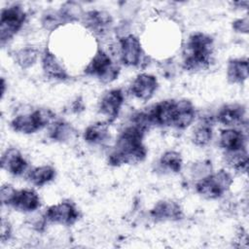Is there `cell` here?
<instances>
[{"label": "cell", "instance_id": "3", "mask_svg": "<svg viewBox=\"0 0 249 249\" xmlns=\"http://www.w3.org/2000/svg\"><path fill=\"white\" fill-rule=\"evenodd\" d=\"M232 182L231 175L228 171L221 169L200 178L196 183V191L204 198L216 199L230 189Z\"/></svg>", "mask_w": 249, "mask_h": 249}, {"label": "cell", "instance_id": "28", "mask_svg": "<svg viewBox=\"0 0 249 249\" xmlns=\"http://www.w3.org/2000/svg\"><path fill=\"white\" fill-rule=\"evenodd\" d=\"M160 164L161 167L174 172L178 173L182 169L183 160L181 155L176 151H167L160 157Z\"/></svg>", "mask_w": 249, "mask_h": 249}, {"label": "cell", "instance_id": "5", "mask_svg": "<svg viewBox=\"0 0 249 249\" xmlns=\"http://www.w3.org/2000/svg\"><path fill=\"white\" fill-rule=\"evenodd\" d=\"M85 73L89 76H94L104 84L115 81L120 73V67L114 63L107 53L98 49L85 68Z\"/></svg>", "mask_w": 249, "mask_h": 249}, {"label": "cell", "instance_id": "24", "mask_svg": "<svg viewBox=\"0 0 249 249\" xmlns=\"http://www.w3.org/2000/svg\"><path fill=\"white\" fill-rule=\"evenodd\" d=\"M212 139V119L206 118L199 123L195 128L192 140L195 145L204 147L210 143Z\"/></svg>", "mask_w": 249, "mask_h": 249}, {"label": "cell", "instance_id": "23", "mask_svg": "<svg viewBox=\"0 0 249 249\" xmlns=\"http://www.w3.org/2000/svg\"><path fill=\"white\" fill-rule=\"evenodd\" d=\"M55 177V170L51 165H41L31 169L27 173L28 181L37 187H42L53 181Z\"/></svg>", "mask_w": 249, "mask_h": 249}, {"label": "cell", "instance_id": "18", "mask_svg": "<svg viewBox=\"0 0 249 249\" xmlns=\"http://www.w3.org/2000/svg\"><path fill=\"white\" fill-rule=\"evenodd\" d=\"M1 167L15 176H19L25 172L27 161L18 149L9 148L1 157Z\"/></svg>", "mask_w": 249, "mask_h": 249}, {"label": "cell", "instance_id": "6", "mask_svg": "<svg viewBox=\"0 0 249 249\" xmlns=\"http://www.w3.org/2000/svg\"><path fill=\"white\" fill-rule=\"evenodd\" d=\"M25 18L26 14L18 4L2 10L0 18V40L2 45L11 40L20 30Z\"/></svg>", "mask_w": 249, "mask_h": 249}, {"label": "cell", "instance_id": "22", "mask_svg": "<svg viewBox=\"0 0 249 249\" xmlns=\"http://www.w3.org/2000/svg\"><path fill=\"white\" fill-rule=\"evenodd\" d=\"M74 127L61 120L53 121L49 126V137L53 141L65 142L72 139L75 135Z\"/></svg>", "mask_w": 249, "mask_h": 249}, {"label": "cell", "instance_id": "12", "mask_svg": "<svg viewBox=\"0 0 249 249\" xmlns=\"http://www.w3.org/2000/svg\"><path fill=\"white\" fill-rule=\"evenodd\" d=\"M216 119L220 124L235 128L246 124V110L244 106L237 103L226 104L219 109Z\"/></svg>", "mask_w": 249, "mask_h": 249}, {"label": "cell", "instance_id": "19", "mask_svg": "<svg viewBox=\"0 0 249 249\" xmlns=\"http://www.w3.org/2000/svg\"><path fill=\"white\" fill-rule=\"evenodd\" d=\"M40 204V197L35 191L22 189L16 191L10 206L21 212H32L37 210Z\"/></svg>", "mask_w": 249, "mask_h": 249}, {"label": "cell", "instance_id": "7", "mask_svg": "<svg viewBox=\"0 0 249 249\" xmlns=\"http://www.w3.org/2000/svg\"><path fill=\"white\" fill-rule=\"evenodd\" d=\"M44 216L47 222L71 226L78 221L79 212L70 201H62L48 207Z\"/></svg>", "mask_w": 249, "mask_h": 249}, {"label": "cell", "instance_id": "21", "mask_svg": "<svg viewBox=\"0 0 249 249\" xmlns=\"http://www.w3.org/2000/svg\"><path fill=\"white\" fill-rule=\"evenodd\" d=\"M110 137L109 123L99 122L89 125L84 131V139L91 145L104 144Z\"/></svg>", "mask_w": 249, "mask_h": 249}, {"label": "cell", "instance_id": "2", "mask_svg": "<svg viewBox=\"0 0 249 249\" xmlns=\"http://www.w3.org/2000/svg\"><path fill=\"white\" fill-rule=\"evenodd\" d=\"M214 51L213 38L202 32L190 35L183 50V67L188 71H201L210 66Z\"/></svg>", "mask_w": 249, "mask_h": 249}, {"label": "cell", "instance_id": "8", "mask_svg": "<svg viewBox=\"0 0 249 249\" xmlns=\"http://www.w3.org/2000/svg\"><path fill=\"white\" fill-rule=\"evenodd\" d=\"M121 60L125 66H139L142 61L143 50L139 39L128 34L120 39Z\"/></svg>", "mask_w": 249, "mask_h": 249}, {"label": "cell", "instance_id": "14", "mask_svg": "<svg viewBox=\"0 0 249 249\" xmlns=\"http://www.w3.org/2000/svg\"><path fill=\"white\" fill-rule=\"evenodd\" d=\"M150 215L155 221H178L183 218V210L174 200H160L151 209Z\"/></svg>", "mask_w": 249, "mask_h": 249}, {"label": "cell", "instance_id": "20", "mask_svg": "<svg viewBox=\"0 0 249 249\" xmlns=\"http://www.w3.org/2000/svg\"><path fill=\"white\" fill-rule=\"evenodd\" d=\"M248 60L246 58H232L227 65V78L231 84H242L248 78Z\"/></svg>", "mask_w": 249, "mask_h": 249}, {"label": "cell", "instance_id": "34", "mask_svg": "<svg viewBox=\"0 0 249 249\" xmlns=\"http://www.w3.org/2000/svg\"><path fill=\"white\" fill-rule=\"evenodd\" d=\"M5 88H6L5 80H4V78H2V79H1V95H2V97H3L4 93H5Z\"/></svg>", "mask_w": 249, "mask_h": 249}, {"label": "cell", "instance_id": "17", "mask_svg": "<svg viewBox=\"0 0 249 249\" xmlns=\"http://www.w3.org/2000/svg\"><path fill=\"white\" fill-rule=\"evenodd\" d=\"M247 137L242 130L234 127L223 129L220 133L219 144L226 152H235L246 149Z\"/></svg>", "mask_w": 249, "mask_h": 249}, {"label": "cell", "instance_id": "4", "mask_svg": "<svg viewBox=\"0 0 249 249\" xmlns=\"http://www.w3.org/2000/svg\"><path fill=\"white\" fill-rule=\"evenodd\" d=\"M54 117L52 110L41 108L32 113L15 117L11 122V126L17 132L30 134L51 124L54 121Z\"/></svg>", "mask_w": 249, "mask_h": 249}, {"label": "cell", "instance_id": "29", "mask_svg": "<svg viewBox=\"0 0 249 249\" xmlns=\"http://www.w3.org/2000/svg\"><path fill=\"white\" fill-rule=\"evenodd\" d=\"M59 10L63 14V16L66 18V20L68 21V23L82 19L84 14H85L82 10V7L78 3L73 2V1L65 2Z\"/></svg>", "mask_w": 249, "mask_h": 249}, {"label": "cell", "instance_id": "30", "mask_svg": "<svg viewBox=\"0 0 249 249\" xmlns=\"http://www.w3.org/2000/svg\"><path fill=\"white\" fill-rule=\"evenodd\" d=\"M16 189L11 186V185H3L1 188L0 192V196H1V202L3 205H11V202L14 198V196L16 194Z\"/></svg>", "mask_w": 249, "mask_h": 249}, {"label": "cell", "instance_id": "27", "mask_svg": "<svg viewBox=\"0 0 249 249\" xmlns=\"http://www.w3.org/2000/svg\"><path fill=\"white\" fill-rule=\"evenodd\" d=\"M38 59V51L32 47H25L15 53V61L23 69L29 68L35 64Z\"/></svg>", "mask_w": 249, "mask_h": 249}, {"label": "cell", "instance_id": "33", "mask_svg": "<svg viewBox=\"0 0 249 249\" xmlns=\"http://www.w3.org/2000/svg\"><path fill=\"white\" fill-rule=\"evenodd\" d=\"M84 110V104L81 99H77L72 104V111L75 113H79L80 111Z\"/></svg>", "mask_w": 249, "mask_h": 249}, {"label": "cell", "instance_id": "11", "mask_svg": "<svg viewBox=\"0 0 249 249\" xmlns=\"http://www.w3.org/2000/svg\"><path fill=\"white\" fill-rule=\"evenodd\" d=\"M82 20L88 29L100 36L106 34L113 23V18L109 13L98 10H92L85 13Z\"/></svg>", "mask_w": 249, "mask_h": 249}, {"label": "cell", "instance_id": "15", "mask_svg": "<svg viewBox=\"0 0 249 249\" xmlns=\"http://www.w3.org/2000/svg\"><path fill=\"white\" fill-rule=\"evenodd\" d=\"M195 118L196 110L193 103L190 100H175V107L171 126L177 129H185L194 122Z\"/></svg>", "mask_w": 249, "mask_h": 249}, {"label": "cell", "instance_id": "10", "mask_svg": "<svg viewBox=\"0 0 249 249\" xmlns=\"http://www.w3.org/2000/svg\"><path fill=\"white\" fill-rule=\"evenodd\" d=\"M174 107L175 100L167 99L158 102L145 110L152 126H171Z\"/></svg>", "mask_w": 249, "mask_h": 249}, {"label": "cell", "instance_id": "31", "mask_svg": "<svg viewBox=\"0 0 249 249\" xmlns=\"http://www.w3.org/2000/svg\"><path fill=\"white\" fill-rule=\"evenodd\" d=\"M248 27H249V22H248V18L247 17H245L243 18H237L232 22V28L236 32L247 33L248 32Z\"/></svg>", "mask_w": 249, "mask_h": 249}, {"label": "cell", "instance_id": "26", "mask_svg": "<svg viewBox=\"0 0 249 249\" xmlns=\"http://www.w3.org/2000/svg\"><path fill=\"white\" fill-rule=\"evenodd\" d=\"M226 161L235 171L245 173L248 167L247 149L235 152H226Z\"/></svg>", "mask_w": 249, "mask_h": 249}, {"label": "cell", "instance_id": "16", "mask_svg": "<svg viewBox=\"0 0 249 249\" xmlns=\"http://www.w3.org/2000/svg\"><path fill=\"white\" fill-rule=\"evenodd\" d=\"M42 68L45 76L49 79L66 81L70 78L61 62L48 48L42 54Z\"/></svg>", "mask_w": 249, "mask_h": 249}, {"label": "cell", "instance_id": "1", "mask_svg": "<svg viewBox=\"0 0 249 249\" xmlns=\"http://www.w3.org/2000/svg\"><path fill=\"white\" fill-rule=\"evenodd\" d=\"M145 132L140 127L130 124L119 135L108 162L113 166L137 163L145 160L147 149L143 144Z\"/></svg>", "mask_w": 249, "mask_h": 249}, {"label": "cell", "instance_id": "32", "mask_svg": "<svg viewBox=\"0 0 249 249\" xmlns=\"http://www.w3.org/2000/svg\"><path fill=\"white\" fill-rule=\"evenodd\" d=\"M11 235H12V227H11L10 223L7 220L2 219V221H1V241L5 242V241L9 240Z\"/></svg>", "mask_w": 249, "mask_h": 249}, {"label": "cell", "instance_id": "9", "mask_svg": "<svg viewBox=\"0 0 249 249\" xmlns=\"http://www.w3.org/2000/svg\"><path fill=\"white\" fill-rule=\"evenodd\" d=\"M124 101V95L121 89H110L101 97L98 106L99 113L107 118L106 122L111 124L117 119Z\"/></svg>", "mask_w": 249, "mask_h": 249}, {"label": "cell", "instance_id": "13", "mask_svg": "<svg viewBox=\"0 0 249 249\" xmlns=\"http://www.w3.org/2000/svg\"><path fill=\"white\" fill-rule=\"evenodd\" d=\"M158 86V80L154 75L142 73L133 80L130 86V91L136 98L146 101L153 97Z\"/></svg>", "mask_w": 249, "mask_h": 249}, {"label": "cell", "instance_id": "25", "mask_svg": "<svg viewBox=\"0 0 249 249\" xmlns=\"http://www.w3.org/2000/svg\"><path fill=\"white\" fill-rule=\"evenodd\" d=\"M66 23H68V21L60 10L48 9L42 14L41 24L43 28L48 31H53Z\"/></svg>", "mask_w": 249, "mask_h": 249}]
</instances>
